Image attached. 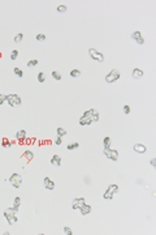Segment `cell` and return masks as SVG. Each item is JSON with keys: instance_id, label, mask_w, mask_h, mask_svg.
<instances>
[{"instance_id": "24", "label": "cell", "mask_w": 156, "mask_h": 235, "mask_svg": "<svg viewBox=\"0 0 156 235\" xmlns=\"http://www.w3.org/2000/svg\"><path fill=\"white\" fill-rule=\"evenodd\" d=\"M108 190H109V191H111V192L114 195V193L118 192V186H117V184H109Z\"/></svg>"}, {"instance_id": "33", "label": "cell", "mask_w": 156, "mask_h": 235, "mask_svg": "<svg viewBox=\"0 0 156 235\" xmlns=\"http://www.w3.org/2000/svg\"><path fill=\"white\" fill-rule=\"evenodd\" d=\"M64 233H65L67 235H72V234H73V230H72L70 227L65 226V227H64Z\"/></svg>"}, {"instance_id": "25", "label": "cell", "mask_w": 156, "mask_h": 235, "mask_svg": "<svg viewBox=\"0 0 156 235\" xmlns=\"http://www.w3.org/2000/svg\"><path fill=\"white\" fill-rule=\"evenodd\" d=\"M46 81V75H44V72H39L38 73V82H44Z\"/></svg>"}, {"instance_id": "2", "label": "cell", "mask_w": 156, "mask_h": 235, "mask_svg": "<svg viewBox=\"0 0 156 235\" xmlns=\"http://www.w3.org/2000/svg\"><path fill=\"white\" fill-rule=\"evenodd\" d=\"M8 182L14 187V188H20L21 184H22V176L20 174H12L11 178L8 179Z\"/></svg>"}, {"instance_id": "9", "label": "cell", "mask_w": 156, "mask_h": 235, "mask_svg": "<svg viewBox=\"0 0 156 235\" xmlns=\"http://www.w3.org/2000/svg\"><path fill=\"white\" fill-rule=\"evenodd\" d=\"M43 183H44V187H46V190H47V191H53V190H55V183H53V182H52L48 176H46V178H44Z\"/></svg>"}, {"instance_id": "13", "label": "cell", "mask_w": 156, "mask_h": 235, "mask_svg": "<svg viewBox=\"0 0 156 235\" xmlns=\"http://www.w3.org/2000/svg\"><path fill=\"white\" fill-rule=\"evenodd\" d=\"M91 123H92V120H91L90 118H87V116H83V115H82V116L79 118V126H83V127H85V126H90Z\"/></svg>"}, {"instance_id": "1", "label": "cell", "mask_w": 156, "mask_h": 235, "mask_svg": "<svg viewBox=\"0 0 156 235\" xmlns=\"http://www.w3.org/2000/svg\"><path fill=\"white\" fill-rule=\"evenodd\" d=\"M5 102L11 107H18V106H21V103H22L21 98L17 94H8L7 98H5Z\"/></svg>"}, {"instance_id": "17", "label": "cell", "mask_w": 156, "mask_h": 235, "mask_svg": "<svg viewBox=\"0 0 156 235\" xmlns=\"http://www.w3.org/2000/svg\"><path fill=\"white\" fill-rule=\"evenodd\" d=\"M111 142H112V140H111V137H104V140H103V146H104V149H109L111 148Z\"/></svg>"}, {"instance_id": "10", "label": "cell", "mask_w": 156, "mask_h": 235, "mask_svg": "<svg viewBox=\"0 0 156 235\" xmlns=\"http://www.w3.org/2000/svg\"><path fill=\"white\" fill-rule=\"evenodd\" d=\"M133 150L135 151V153L143 154V153L147 151V148H146V145H143V144H135V145L133 146Z\"/></svg>"}, {"instance_id": "12", "label": "cell", "mask_w": 156, "mask_h": 235, "mask_svg": "<svg viewBox=\"0 0 156 235\" xmlns=\"http://www.w3.org/2000/svg\"><path fill=\"white\" fill-rule=\"evenodd\" d=\"M79 213L82 214V215H87V214L91 213V205H87V204H83L79 209Z\"/></svg>"}, {"instance_id": "31", "label": "cell", "mask_w": 156, "mask_h": 235, "mask_svg": "<svg viewBox=\"0 0 156 235\" xmlns=\"http://www.w3.org/2000/svg\"><path fill=\"white\" fill-rule=\"evenodd\" d=\"M13 205L20 208V205H21V197H14V202H13Z\"/></svg>"}, {"instance_id": "35", "label": "cell", "mask_w": 156, "mask_h": 235, "mask_svg": "<svg viewBox=\"0 0 156 235\" xmlns=\"http://www.w3.org/2000/svg\"><path fill=\"white\" fill-rule=\"evenodd\" d=\"M122 110H124V112H125L126 115H128V114H130V106H129V105H125Z\"/></svg>"}, {"instance_id": "3", "label": "cell", "mask_w": 156, "mask_h": 235, "mask_svg": "<svg viewBox=\"0 0 156 235\" xmlns=\"http://www.w3.org/2000/svg\"><path fill=\"white\" fill-rule=\"evenodd\" d=\"M120 77H121L120 72H118L117 69H112L111 72H109V73L105 76V82H108V84H112V82H114V81L120 80Z\"/></svg>"}, {"instance_id": "4", "label": "cell", "mask_w": 156, "mask_h": 235, "mask_svg": "<svg viewBox=\"0 0 156 235\" xmlns=\"http://www.w3.org/2000/svg\"><path fill=\"white\" fill-rule=\"evenodd\" d=\"M89 55L91 59H94V60H96V62H99V63H103V62H104V55H103L102 52H99L98 50H95V48H90Z\"/></svg>"}, {"instance_id": "8", "label": "cell", "mask_w": 156, "mask_h": 235, "mask_svg": "<svg viewBox=\"0 0 156 235\" xmlns=\"http://www.w3.org/2000/svg\"><path fill=\"white\" fill-rule=\"evenodd\" d=\"M132 38H133L138 44H144V38L142 37L140 31H134L133 34H132Z\"/></svg>"}, {"instance_id": "21", "label": "cell", "mask_w": 156, "mask_h": 235, "mask_svg": "<svg viewBox=\"0 0 156 235\" xmlns=\"http://www.w3.org/2000/svg\"><path fill=\"white\" fill-rule=\"evenodd\" d=\"M13 73H14L17 77H23V71L22 69H20L18 67H16V68L13 69Z\"/></svg>"}, {"instance_id": "18", "label": "cell", "mask_w": 156, "mask_h": 235, "mask_svg": "<svg viewBox=\"0 0 156 235\" xmlns=\"http://www.w3.org/2000/svg\"><path fill=\"white\" fill-rule=\"evenodd\" d=\"M103 199H104V200H112V199H113V193H112L109 190L104 191V193H103Z\"/></svg>"}, {"instance_id": "16", "label": "cell", "mask_w": 156, "mask_h": 235, "mask_svg": "<svg viewBox=\"0 0 156 235\" xmlns=\"http://www.w3.org/2000/svg\"><path fill=\"white\" fill-rule=\"evenodd\" d=\"M22 157L23 158H26L27 161H31V159L34 158V153H33L31 150H25L23 154H22Z\"/></svg>"}, {"instance_id": "20", "label": "cell", "mask_w": 156, "mask_h": 235, "mask_svg": "<svg viewBox=\"0 0 156 235\" xmlns=\"http://www.w3.org/2000/svg\"><path fill=\"white\" fill-rule=\"evenodd\" d=\"M52 77H53L56 81H60V80L63 79L61 73H60V72H57V71H53V72H52Z\"/></svg>"}, {"instance_id": "36", "label": "cell", "mask_w": 156, "mask_h": 235, "mask_svg": "<svg viewBox=\"0 0 156 235\" xmlns=\"http://www.w3.org/2000/svg\"><path fill=\"white\" fill-rule=\"evenodd\" d=\"M5 98H7V95H4V94H0V106L5 102Z\"/></svg>"}, {"instance_id": "22", "label": "cell", "mask_w": 156, "mask_h": 235, "mask_svg": "<svg viewBox=\"0 0 156 235\" xmlns=\"http://www.w3.org/2000/svg\"><path fill=\"white\" fill-rule=\"evenodd\" d=\"M67 5H64V4H60V5H57V8H56V11L59 12V13H65L67 12Z\"/></svg>"}, {"instance_id": "28", "label": "cell", "mask_w": 156, "mask_h": 235, "mask_svg": "<svg viewBox=\"0 0 156 235\" xmlns=\"http://www.w3.org/2000/svg\"><path fill=\"white\" fill-rule=\"evenodd\" d=\"M67 135V131L64 128H61V127H59L57 128V136H60V137H64Z\"/></svg>"}, {"instance_id": "34", "label": "cell", "mask_w": 156, "mask_h": 235, "mask_svg": "<svg viewBox=\"0 0 156 235\" xmlns=\"http://www.w3.org/2000/svg\"><path fill=\"white\" fill-rule=\"evenodd\" d=\"M55 144H56V145H61V144H63V137L57 136V139L55 140Z\"/></svg>"}, {"instance_id": "7", "label": "cell", "mask_w": 156, "mask_h": 235, "mask_svg": "<svg viewBox=\"0 0 156 235\" xmlns=\"http://www.w3.org/2000/svg\"><path fill=\"white\" fill-rule=\"evenodd\" d=\"M83 204H86L85 197H77V199H73V201H72V208H73V209H79Z\"/></svg>"}, {"instance_id": "15", "label": "cell", "mask_w": 156, "mask_h": 235, "mask_svg": "<svg viewBox=\"0 0 156 235\" xmlns=\"http://www.w3.org/2000/svg\"><path fill=\"white\" fill-rule=\"evenodd\" d=\"M16 139H17L18 141H23V140L26 139V131H25V129L17 131V133H16Z\"/></svg>"}, {"instance_id": "23", "label": "cell", "mask_w": 156, "mask_h": 235, "mask_svg": "<svg viewBox=\"0 0 156 235\" xmlns=\"http://www.w3.org/2000/svg\"><path fill=\"white\" fill-rule=\"evenodd\" d=\"M69 75H70L72 77H79V76H81V71H79V69H72Z\"/></svg>"}, {"instance_id": "37", "label": "cell", "mask_w": 156, "mask_h": 235, "mask_svg": "<svg viewBox=\"0 0 156 235\" xmlns=\"http://www.w3.org/2000/svg\"><path fill=\"white\" fill-rule=\"evenodd\" d=\"M150 163H151V166H152L154 169H156V158H151V159H150Z\"/></svg>"}, {"instance_id": "11", "label": "cell", "mask_w": 156, "mask_h": 235, "mask_svg": "<svg viewBox=\"0 0 156 235\" xmlns=\"http://www.w3.org/2000/svg\"><path fill=\"white\" fill-rule=\"evenodd\" d=\"M49 162H51V165H53V166H61V157L60 155H57V154H55V155H52V158L49 159Z\"/></svg>"}, {"instance_id": "29", "label": "cell", "mask_w": 156, "mask_h": 235, "mask_svg": "<svg viewBox=\"0 0 156 235\" xmlns=\"http://www.w3.org/2000/svg\"><path fill=\"white\" fill-rule=\"evenodd\" d=\"M18 58V51L17 50H13L12 52H11V60H16Z\"/></svg>"}, {"instance_id": "30", "label": "cell", "mask_w": 156, "mask_h": 235, "mask_svg": "<svg viewBox=\"0 0 156 235\" xmlns=\"http://www.w3.org/2000/svg\"><path fill=\"white\" fill-rule=\"evenodd\" d=\"M35 65H38V60L37 59H33V60H29L27 62V67H35Z\"/></svg>"}, {"instance_id": "6", "label": "cell", "mask_w": 156, "mask_h": 235, "mask_svg": "<svg viewBox=\"0 0 156 235\" xmlns=\"http://www.w3.org/2000/svg\"><path fill=\"white\" fill-rule=\"evenodd\" d=\"M83 116H87V118H90L92 122H99V112L95 110V108H90V110H87V111H85L83 112Z\"/></svg>"}, {"instance_id": "5", "label": "cell", "mask_w": 156, "mask_h": 235, "mask_svg": "<svg viewBox=\"0 0 156 235\" xmlns=\"http://www.w3.org/2000/svg\"><path fill=\"white\" fill-rule=\"evenodd\" d=\"M103 153H104V155L108 158V159H111L113 162H116L117 159H118V151L116 149H103Z\"/></svg>"}, {"instance_id": "19", "label": "cell", "mask_w": 156, "mask_h": 235, "mask_svg": "<svg viewBox=\"0 0 156 235\" xmlns=\"http://www.w3.org/2000/svg\"><path fill=\"white\" fill-rule=\"evenodd\" d=\"M1 145H3V148H5V149H8V148H11V141H9V139H7V137H4L3 139V141H1Z\"/></svg>"}, {"instance_id": "27", "label": "cell", "mask_w": 156, "mask_h": 235, "mask_svg": "<svg viewBox=\"0 0 156 235\" xmlns=\"http://www.w3.org/2000/svg\"><path fill=\"white\" fill-rule=\"evenodd\" d=\"M22 39H23V34H22V33H18V34H16V37H14V42H16V43H20V42H22Z\"/></svg>"}, {"instance_id": "26", "label": "cell", "mask_w": 156, "mask_h": 235, "mask_svg": "<svg viewBox=\"0 0 156 235\" xmlns=\"http://www.w3.org/2000/svg\"><path fill=\"white\" fill-rule=\"evenodd\" d=\"M79 148V144L78 142H73V144H69L67 146L68 150H74V149H78Z\"/></svg>"}, {"instance_id": "32", "label": "cell", "mask_w": 156, "mask_h": 235, "mask_svg": "<svg viewBox=\"0 0 156 235\" xmlns=\"http://www.w3.org/2000/svg\"><path fill=\"white\" fill-rule=\"evenodd\" d=\"M37 41H39V42L46 41V34H37Z\"/></svg>"}, {"instance_id": "14", "label": "cell", "mask_w": 156, "mask_h": 235, "mask_svg": "<svg viewBox=\"0 0 156 235\" xmlns=\"http://www.w3.org/2000/svg\"><path fill=\"white\" fill-rule=\"evenodd\" d=\"M143 75H144V73H143V71H142V69H139V68H134L133 72H132V77H133V79H140Z\"/></svg>"}]
</instances>
